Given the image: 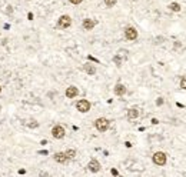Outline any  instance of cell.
<instances>
[{"label":"cell","mask_w":186,"mask_h":177,"mask_svg":"<svg viewBox=\"0 0 186 177\" xmlns=\"http://www.w3.org/2000/svg\"><path fill=\"white\" fill-rule=\"evenodd\" d=\"M0 93H2V87H0Z\"/></svg>","instance_id":"cell-23"},{"label":"cell","mask_w":186,"mask_h":177,"mask_svg":"<svg viewBox=\"0 0 186 177\" xmlns=\"http://www.w3.org/2000/svg\"><path fill=\"white\" fill-rule=\"evenodd\" d=\"M95 24H96V22L92 19H84L83 20V29L84 30H92L93 27H95Z\"/></svg>","instance_id":"cell-9"},{"label":"cell","mask_w":186,"mask_h":177,"mask_svg":"<svg viewBox=\"0 0 186 177\" xmlns=\"http://www.w3.org/2000/svg\"><path fill=\"white\" fill-rule=\"evenodd\" d=\"M138 116H139V112H138V109H130L129 112H127V117H129L130 120H132V119H136Z\"/></svg>","instance_id":"cell-12"},{"label":"cell","mask_w":186,"mask_h":177,"mask_svg":"<svg viewBox=\"0 0 186 177\" xmlns=\"http://www.w3.org/2000/svg\"><path fill=\"white\" fill-rule=\"evenodd\" d=\"M52 134L55 139H63L65 137V129L62 126H55L52 129Z\"/></svg>","instance_id":"cell-5"},{"label":"cell","mask_w":186,"mask_h":177,"mask_svg":"<svg viewBox=\"0 0 186 177\" xmlns=\"http://www.w3.org/2000/svg\"><path fill=\"white\" fill-rule=\"evenodd\" d=\"M153 163L158 166H165L166 164V154L163 151H158L153 154Z\"/></svg>","instance_id":"cell-2"},{"label":"cell","mask_w":186,"mask_h":177,"mask_svg":"<svg viewBox=\"0 0 186 177\" xmlns=\"http://www.w3.org/2000/svg\"><path fill=\"white\" fill-rule=\"evenodd\" d=\"M181 87H182V88H185V90H186V77H185V79H182V80H181Z\"/></svg>","instance_id":"cell-19"},{"label":"cell","mask_w":186,"mask_h":177,"mask_svg":"<svg viewBox=\"0 0 186 177\" xmlns=\"http://www.w3.org/2000/svg\"><path fill=\"white\" fill-rule=\"evenodd\" d=\"M55 160L57 161V163H66L67 157H66L65 153H56L55 154Z\"/></svg>","instance_id":"cell-11"},{"label":"cell","mask_w":186,"mask_h":177,"mask_svg":"<svg viewBox=\"0 0 186 177\" xmlns=\"http://www.w3.org/2000/svg\"><path fill=\"white\" fill-rule=\"evenodd\" d=\"M126 93V87L125 86H123V84H116V86H115V94H116V96H123V94Z\"/></svg>","instance_id":"cell-10"},{"label":"cell","mask_w":186,"mask_h":177,"mask_svg":"<svg viewBox=\"0 0 186 177\" xmlns=\"http://www.w3.org/2000/svg\"><path fill=\"white\" fill-rule=\"evenodd\" d=\"M169 9L172 10V12H181V5L179 3H170Z\"/></svg>","instance_id":"cell-14"},{"label":"cell","mask_w":186,"mask_h":177,"mask_svg":"<svg viewBox=\"0 0 186 177\" xmlns=\"http://www.w3.org/2000/svg\"><path fill=\"white\" fill-rule=\"evenodd\" d=\"M113 61H115V63H116L117 66H120V64H122V59H120V56H115V57H113Z\"/></svg>","instance_id":"cell-17"},{"label":"cell","mask_w":186,"mask_h":177,"mask_svg":"<svg viewBox=\"0 0 186 177\" xmlns=\"http://www.w3.org/2000/svg\"><path fill=\"white\" fill-rule=\"evenodd\" d=\"M95 126H96V129H98L99 131H106L107 129H109V120L105 119V117H100V119L96 120Z\"/></svg>","instance_id":"cell-1"},{"label":"cell","mask_w":186,"mask_h":177,"mask_svg":"<svg viewBox=\"0 0 186 177\" xmlns=\"http://www.w3.org/2000/svg\"><path fill=\"white\" fill-rule=\"evenodd\" d=\"M125 36L127 40H136V37H138V32H136L135 27H127L125 30Z\"/></svg>","instance_id":"cell-6"},{"label":"cell","mask_w":186,"mask_h":177,"mask_svg":"<svg viewBox=\"0 0 186 177\" xmlns=\"http://www.w3.org/2000/svg\"><path fill=\"white\" fill-rule=\"evenodd\" d=\"M112 174H113V176H117L119 173H117V170H116V168H112Z\"/></svg>","instance_id":"cell-21"},{"label":"cell","mask_w":186,"mask_h":177,"mask_svg":"<svg viewBox=\"0 0 186 177\" xmlns=\"http://www.w3.org/2000/svg\"><path fill=\"white\" fill-rule=\"evenodd\" d=\"M88 167H89V170H90V172L96 173V172H99V170H100V163H99L98 160H90Z\"/></svg>","instance_id":"cell-7"},{"label":"cell","mask_w":186,"mask_h":177,"mask_svg":"<svg viewBox=\"0 0 186 177\" xmlns=\"http://www.w3.org/2000/svg\"><path fill=\"white\" fill-rule=\"evenodd\" d=\"M72 5H79V3H82V0H69Z\"/></svg>","instance_id":"cell-20"},{"label":"cell","mask_w":186,"mask_h":177,"mask_svg":"<svg viewBox=\"0 0 186 177\" xmlns=\"http://www.w3.org/2000/svg\"><path fill=\"white\" fill-rule=\"evenodd\" d=\"M77 94H79V90H77V87H74V86H70V87H67V90H66V96L69 99L76 97Z\"/></svg>","instance_id":"cell-8"},{"label":"cell","mask_w":186,"mask_h":177,"mask_svg":"<svg viewBox=\"0 0 186 177\" xmlns=\"http://www.w3.org/2000/svg\"><path fill=\"white\" fill-rule=\"evenodd\" d=\"M70 24H72V19H70L69 16H62L60 19H59V22H57V26L60 29H67L70 27Z\"/></svg>","instance_id":"cell-4"},{"label":"cell","mask_w":186,"mask_h":177,"mask_svg":"<svg viewBox=\"0 0 186 177\" xmlns=\"http://www.w3.org/2000/svg\"><path fill=\"white\" fill-rule=\"evenodd\" d=\"M27 126L30 127V129H36V127L39 126V123H37V121H34V120H33V121H30V123H29Z\"/></svg>","instance_id":"cell-18"},{"label":"cell","mask_w":186,"mask_h":177,"mask_svg":"<svg viewBox=\"0 0 186 177\" xmlns=\"http://www.w3.org/2000/svg\"><path fill=\"white\" fill-rule=\"evenodd\" d=\"M162 103H163V100H162V99H158V102H156V104H158V106H159V104H162Z\"/></svg>","instance_id":"cell-22"},{"label":"cell","mask_w":186,"mask_h":177,"mask_svg":"<svg viewBox=\"0 0 186 177\" xmlns=\"http://www.w3.org/2000/svg\"><path fill=\"white\" fill-rule=\"evenodd\" d=\"M76 109L82 113L89 112L90 110V102H88V100H79L77 104H76Z\"/></svg>","instance_id":"cell-3"},{"label":"cell","mask_w":186,"mask_h":177,"mask_svg":"<svg viewBox=\"0 0 186 177\" xmlns=\"http://www.w3.org/2000/svg\"><path fill=\"white\" fill-rule=\"evenodd\" d=\"M84 70H86V73L90 75V76H93L95 73H96V69H95L92 64H84Z\"/></svg>","instance_id":"cell-13"},{"label":"cell","mask_w":186,"mask_h":177,"mask_svg":"<svg viewBox=\"0 0 186 177\" xmlns=\"http://www.w3.org/2000/svg\"><path fill=\"white\" fill-rule=\"evenodd\" d=\"M105 5L107 7H113V6L116 5V0H105Z\"/></svg>","instance_id":"cell-16"},{"label":"cell","mask_w":186,"mask_h":177,"mask_svg":"<svg viewBox=\"0 0 186 177\" xmlns=\"http://www.w3.org/2000/svg\"><path fill=\"white\" fill-rule=\"evenodd\" d=\"M65 154H66V157H67V158H74V156H76V151H74L73 149H70V150H67Z\"/></svg>","instance_id":"cell-15"}]
</instances>
